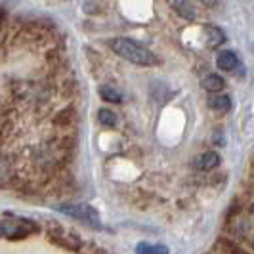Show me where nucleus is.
Returning <instances> with one entry per match:
<instances>
[{"label": "nucleus", "instance_id": "nucleus-4", "mask_svg": "<svg viewBox=\"0 0 254 254\" xmlns=\"http://www.w3.org/2000/svg\"><path fill=\"white\" fill-rule=\"evenodd\" d=\"M50 239L56 245H62L65 247L67 251H80L82 249V241L76 237L75 233H69V231H65L62 226H54L50 229Z\"/></svg>", "mask_w": 254, "mask_h": 254}, {"label": "nucleus", "instance_id": "nucleus-11", "mask_svg": "<svg viewBox=\"0 0 254 254\" xmlns=\"http://www.w3.org/2000/svg\"><path fill=\"white\" fill-rule=\"evenodd\" d=\"M170 6H172L184 19H195V17H197V8H195V4H191V2H172Z\"/></svg>", "mask_w": 254, "mask_h": 254}, {"label": "nucleus", "instance_id": "nucleus-10", "mask_svg": "<svg viewBox=\"0 0 254 254\" xmlns=\"http://www.w3.org/2000/svg\"><path fill=\"white\" fill-rule=\"evenodd\" d=\"M210 109L212 111H216V113H228L229 109H231V98L226 96V94H214V96H210Z\"/></svg>", "mask_w": 254, "mask_h": 254}, {"label": "nucleus", "instance_id": "nucleus-15", "mask_svg": "<svg viewBox=\"0 0 254 254\" xmlns=\"http://www.w3.org/2000/svg\"><path fill=\"white\" fill-rule=\"evenodd\" d=\"M206 37H208V44L212 46V48H216L218 44H222L224 42V33L214 25H208L206 27Z\"/></svg>", "mask_w": 254, "mask_h": 254}, {"label": "nucleus", "instance_id": "nucleus-6", "mask_svg": "<svg viewBox=\"0 0 254 254\" xmlns=\"http://www.w3.org/2000/svg\"><path fill=\"white\" fill-rule=\"evenodd\" d=\"M216 64L224 73H231V71H235V67H237V64H239V58H237L231 50H224L218 54Z\"/></svg>", "mask_w": 254, "mask_h": 254}, {"label": "nucleus", "instance_id": "nucleus-1", "mask_svg": "<svg viewBox=\"0 0 254 254\" xmlns=\"http://www.w3.org/2000/svg\"><path fill=\"white\" fill-rule=\"evenodd\" d=\"M109 46H111V50L117 56H121L123 60H127L130 64L143 65V67H155V65L161 64L159 58H157V54H153L149 48H145L138 40L119 37L109 40Z\"/></svg>", "mask_w": 254, "mask_h": 254}, {"label": "nucleus", "instance_id": "nucleus-8", "mask_svg": "<svg viewBox=\"0 0 254 254\" xmlns=\"http://www.w3.org/2000/svg\"><path fill=\"white\" fill-rule=\"evenodd\" d=\"M216 254H251L247 249H243L239 243L231 239H220L216 245Z\"/></svg>", "mask_w": 254, "mask_h": 254}, {"label": "nucleus", "instance_id": "nucleus-9", "mask_svg": "<svg viewBox=\"0 0 254 254\" xmlns=\"http://www.w3.org/2000/svg\"><path fill=\"white\" fill-rule=\"evenodd\" d=\"M13 180V166L8 157L0 155V188L10 186Z\"/></svg>", "mask_w": 254, "mask_h": 254}, {"label": "nucleus", "instance_id": "nucleus-5", "mask_svg": "<svg viewBox=\"0 0 254 254\" xmlns=\"http://www.w3.org/2000/svg\"><path fill=\"white\" fill-rule=\"evenodd\" d=\"M76 123V111L75 107H65L62 111H58L54 117V127L58 128H71Z\"/></svg>", "mask_w": 254, "mask_h": 254}, {"label": "nucleus", "instance_id": "nucleus-13", "mask_svg": "<svg viewBox=\"0 0 254 254\" xmlns=\"http://www.w3.org/2000/svg\"><path fill=\"white\" fill-rule=\"evenodd\" d=\"M100 96H102L103 102H107V103L123 102V94H121V90L113 88V86H102V88H100Z\"/></svg>", "mask_w": 254, "mask_h": 254}, {"label": "nucleus", "instance_id": "nucleus-14", "mask_svg": "<svg viewBox=\"0 0 254 254\" xmlns=\"http://www.w3.org/2000/svg\"><path fill=\"white\" fill-rule=\"evenodd\" d=\"M136 254H168V249L165 245H149V243H140L136 247Z\"/></svg>", "mask_w": 254, "mask_h": 254}, {"label": "nucleus", "instance_id": "nucleus-2", "mask_svg": "<svg viewBox=\"0 0 254 254\" xmlns=\"http://www.w3.org/2000/svg\"><path fill=\"white\" fill-rule=\"evenodd\" d=\"M33 231H37V226L27 220H17V218L0 220V237L4 239H25Z\"/></svg>", "mask_w": 254, "mask_h": 254}, {"label": "nucleus", "instance_id": "nucleus-7", "mask_svg": "<svg viewBox=\"0 0 254 254\" xmlns=\"http://www.w3.org/2000/svg\"><path fill=\"white\" fill-rule=\"evenodd\" d=\"M201 86H203L206 92H210V94H220L222 90L226 88V80H224L222 76L214 75V73H208V75L203 76Z\"/></svg>", "mask_w": 254, "mask_h": 254}, {"label": "nucleus", "instance_id": "nucleus-12", "mask_svg": "<svg viewBox=\"0 0 254 254\" xmlns=\"http://www.w3.org/2000/svg\"><path fill=\"white\" fill-rule=\"evenodd\" d=\"M220 165V157H218V153L214 151H204L201 157H199V166L203 168V170H212V168H216Z\"/></svg>", "mask_w": 254, "mask_h": 254}, {"label": "nucleus", "instance_id": "nucleus-16", "mask_svg": "<svg viewBox=\"0 0 254 254\" xmlns=\"http://www.w3.org/2000/svg\"><path fill=\"white\" fill-rule=\"evenodd\" d=\"M98 119H100V123H102L103 127L107 128H113L117 125V115L111 109H100L98 111Z\"/></svg>", "mask_w": 254, "mask_h": 254}, {"label": "nucleus", "instance_id": "nucleus-3", "mask_svg": "<svg viewBox=\"0 0 254 254\" xmlns=\"http://www.w3.org/2000/svg\"><path fill=\"white\" fill-rule=\"evenodd\" d=\"M60 210L67 214V216L71 218H76L78 222H82V224H86V226H92L94 229H100L102 228V222H100V216H98V212H96V208H92L90 204H62L60 206Z\"/></svg>", "mask_w": 254, "mask_h": 254}]
</instances>
